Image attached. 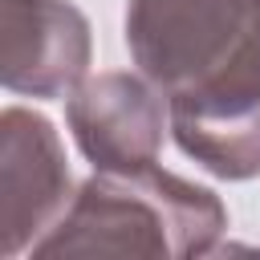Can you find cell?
I'll return each mask as SVG.
<instances>
[{
    "label": "cell",
    "mask_w": 260,
    "mask_h": 260,
    "mask_svg": "<svg viewBox=\"0 0 260 260\" xmlns=\"http://www.w3.org/2000/svg\"><path fill=\"white\" fill-rule=\"evenodd\" d=\"M228 228L219 199L167 171H98L37 256H199Z\"/></svg>",
    "instance_id": "6da1fadb"
},
{
    "label": "cell",
    "mask_w": 260,
    "mask_h": 260,
    "mask_svg": "<svg viewBox=\"0 0 260 260\" xmlns=\"http://www.w3.org/2000/svg\"><path fill=\"white\" fill-rule=\"evenodd\" d=\"M126 45L167 98H260L252 0H130Z\"/></svg>",
    "instance_id": "7a4b0ae2"
},
{
    "label": "cell",
    "mask_w": 260,
    "mask_h": 260,
    "mask_svg": "<svg viewBox=\"0 0 260 260\" xmlns=\"http://www.w3.org/2000/svg\"><path fill=\"white\" fill-rule=\"evenodd\" d=\"M69 126L98 171L150 167L162 142V98L130 73H102L69 98Z\"/></svg>",
    "instance_id": "3957f363"
},
{
    "label": "cell",
    "mask_w": 260,
    "mask_h": 260,
    "mask_svg": "<svg viewBox=\"0 0 260 260\" xmlns=\"http://www.w3.org/2000/svg\"><path fill=\"white\" fill-rule=\"evenodd\" d=\"M89 65V24L65 0H4V85L61 98Z\"/></svg>",
    "instance_id": "277c9868"
},
{
    "label": "cell",
    "mask_w": 260,
    "mask_h": 260,
    "mask_svg": "<svg viewBox=\"0 0 260 260\" xmlns=\"http://www.w3.org/2000/svg\"><path fill=\"white\" fill-rule=\"evenodd\" d=\"M69 195V171L53 126L28 110H8L0 122V228L4 256L49 228L53 211Z\"/></svg>",
    "instance_id": "5b68a950"
},
{
    "label": "cell",
    "mask_w": 260,
    "mask_h": 260,
    "mask_svg": "<svg viewBox=\"0 0 260 260\" xmlns=\"http://www.w3.org/2000/svg\"><path fill=\"white\" fill-rule=\"evenodd\" d=\"M171 130L207 171L223 179L260 175V102L171 98Z\"/></svg>",
    "instance_id": "8992f818"
},
{
    "label": "cell",
    "mask_w": 260,
    "mask_h": 260,
    "mask_svg": "<svg viewBox=\"0 0 260 260\" xmlns=\"http://www.w3.org/2000/svg\"><path fill=\"white\" fill-rule=\"evenodd\" d=\"M252 28H256V45H260V0H252Z\"/></svg>",
    "instance_id": "52a82bcc"
}]
</instances>
